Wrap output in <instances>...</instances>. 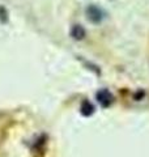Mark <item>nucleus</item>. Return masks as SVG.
I'll use <instances>...</instances> for the list:
<instances>
[{"label": "nucleus", "mask_w": 149, "mask_h": 157, "mask_svg": "<svg viewBox=\"0 0 149 157\" xmlns=\"http://www.w3.org/2000/svg\"><path fill=\"white\" fill-rule=\"evenodd\" d=\"M97 98H98V101L101 102V104H102L103 106L110 105V104H111V101H113V96H111L107 90H105V89L101 90V92H98Z\"/></svg>", "instance_id": "obj_2"}, {"label": "nucleus", "mask_w": 149, "mask_h": 157, "mask_svg": "<svg viewBox=\"0 0 149 157\" xmlns=\"http://www.w3.org/2000/svg\"><path fill=\"white\" fill-rule=\"evenodd\" d=\"M71 34H72V37L74 39H82L84 37H85V30H84V28L81 25H74L72 28Z\"/></svg>", "instance_id": "obj_3"}, {"label": "nucleus", "mask_w": 149, "mask_h": 157, "mask_svg": "<svg viewBox=\"0 0 149 157\" xmlns=\"http://www.w3.org/2000/svg\"><path fill=\"white\" fill-rule=\"evenodd\" d=\"M86 14H88V18L92 22H96V24H97V22H101L102 18H103L101 9L97 8V7H94V6L89 7V8L86 9Z\"/></svg>", "instance_id": "obj_1"}]
</instances>
